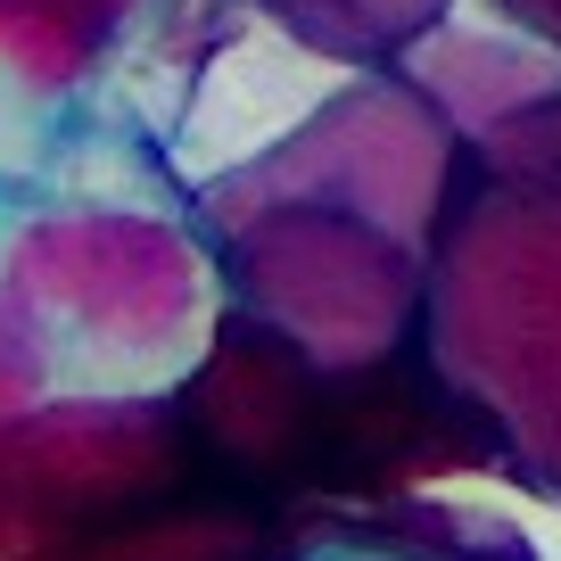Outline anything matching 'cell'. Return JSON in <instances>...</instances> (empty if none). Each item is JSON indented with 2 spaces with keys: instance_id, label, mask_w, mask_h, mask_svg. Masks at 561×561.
Listing matches in <instances>:
<instances>
[{
  "instance_id": "1",
  "label": "cell",
  "mask_w": 561,
  "mask_h": 561,
  "mask_svg": "<svg viewBox=\"0 0 561 561\" xmlns=\"http://www.w3.org/2000/svg\"><path fill=\"white\" fill-rule=\"evenodd\" d=\"M322 91H339V67L289 50L280 34L240 42L231 58H215L207 91H198L191 133H182V165H191V174H215V165L256 158V149H273Z\"/></svg>"
},
{
  "instance_id": "2",
  "label": "cell",
  "mask_w": 561,
  "mask_h": 561,
  "mask_svg": "<svg viewBox=\"0 0 561 561\" xmlns=\"http://www.w3.org/2000/svg\"><path fill=\"white\" fill-rule=\"evenodd\" d=\"M430 495L495 512L537 561H561V495H520V488H504V479H446V488H430Z\"/></svg>"
}]
</instances>
